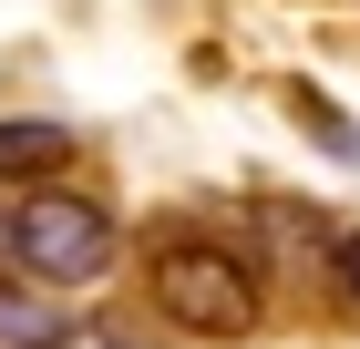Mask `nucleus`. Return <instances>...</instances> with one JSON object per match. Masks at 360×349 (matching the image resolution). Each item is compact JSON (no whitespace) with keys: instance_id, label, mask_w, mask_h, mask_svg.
<instances>
[{"instance_id":"f03ea898","label":"nucleus","mask_w":360,"mask_h":349,"mask_svg":"<svg viewBox=\"0 0 360 349\" xmlns=\"http://www.w3.org/2000/svg\"><path fill=\"white\" fill-rule=\"evenodd\" d=\"M144 298L155 319L186 329V339H248L268 319V288H257V257L226 237H165L155 268H144Z\"/></svg>"},{"instance_id":"20e7f679","label":"nucleus","mask_w":360,"mask_h":349,"mask_svg":"<svg viewBox=\"0 0 360 349\" xmlns=\"http://www.w3.org/2000/svg\"><path fill=\"white\" fill-rule=\"evenodd\" d=\"M0 349H62V298H21V288H0Z\"/></svg>"},{"instance_id":"39448f33","label":"nucleus","mask_w":360,"mask_h":349,"mask_svg":"<svg viewBox=\"0 0 360 349\" xmlns=\"http://www.w3.org/2000/svg\"><path fill=\"white\" fill-rule=\"evenodd\" d=\"M330 277H340V298L360 308V226H340V237H330Z\"/></svg>"},{"instance_id":"7ed1b4c3","label":"nucleus","mask_w":360,"mask_h":349,"mask_svg":"<svg viewBox=\"0 0 360 349\" xmlns=\"http://www.w3.org/2000/svg\"><path fill=\"white\" fill-rule=\"evenodd\" d=\"M72 124L62 113H0V185H62Z\"/></svg>"},{"instance_id":"f257e3e1","label":"nucleus","mask_w":360,"mask_h":349,"mask_svg":"<svg viewBox=\"0 0 360 349\" xmlns=\"http://www.w3.org/2000/svg\"><path fill=\"white\" fill-rule=\"evenodd\" d=\"M0 246H11V268L31 277V288L52 298H83L113 277V257H124V226H113L103 195H72V185H31L21 206H11V226H0Z\"/></svg>"}]
</instances>
